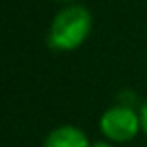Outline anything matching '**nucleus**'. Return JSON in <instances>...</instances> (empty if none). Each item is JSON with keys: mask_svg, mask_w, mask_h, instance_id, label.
Returning <instances> with one entry per match:
<instances>
[{"mask_svg": "<svg viewBox=\"0 0 147 147\" xmlns=\"http://www.w3.org/2000/svg\"><path fill=\"white\" fill-rule=\"evenodd\" d=\"M58 2H75V0H58Z\"/></svg>", "mask_w": 147, "mask_h": 147, "instance_id": "obj_6", "label": "nucleus"}, {"mask_svg": "<svg viewBox=\"0 0 147 147\" xmlns=\"http://www.w3.org/2000/svg\"><path fill=\"white\" fill-rule=\"evenodd\" d=\"M140 121H142V132L147 136V100L140 108Z\"/></svg>", "mask_w": 147, "mask_h": 147, "instance_id": "obj_4", "label": "nucleus"}, {"mask_svg": "<svg viewBox=\"0 0 147 147\" xmlns=\"http://www.w3.org/2000/svg\"><path fill=\"white\" fill-rule=\"evenodd\" d=\"M43 147H91V144L82 129L75 125H61L47 134Z\"/></svg>", "mask_w": 147, "mask_h": 147, "instance_id": "obj_3", "label": "nucleus"}, {"mask_svg": "<svg viewBox=\"0 0 147 147\" xmlns=\"http://www.w3.org/2000/svg\"><path fill=\"white\" fill-rule=\"evenodd\" d=\"M93 19L91 13L84 6L71 4L56 13L49 30V45L50 49L69 52L78 49L90 37Z\"/></svg>", "mask_w": 147, "mask_h": 147, "instance_id": "obj_1", "label": "nucleus"}, {"mask_svg": "<svg viewBox=\"0 0 147 147\" xmlns=\"http://www.w3.org/2000/svg\"><path fill=\"white\" fill-rule=\"evenodd\" d=\"M99 130L112 144H127L142 132L140 112L129 104H115L100 115Z\"/></svg>", "mask_w": 147, "mask_h": 147, "instance_id": "obj_2", "label": "nucleus"}, {"mask_svg": "<svg viewBox=\"0 0 147 147\" xmlns=\"http://www.w3.org/2000/svg\"><path fill=\"white\" fill-rule=\"evenodd\" d=\"M91 147H114V144L108 140H100V142H95V144H91Z\"/></svg>", "mask_w": 147, "mask_h": 147, "instance_id": "obj_5", "label": "nucleus"}]
</instances>
